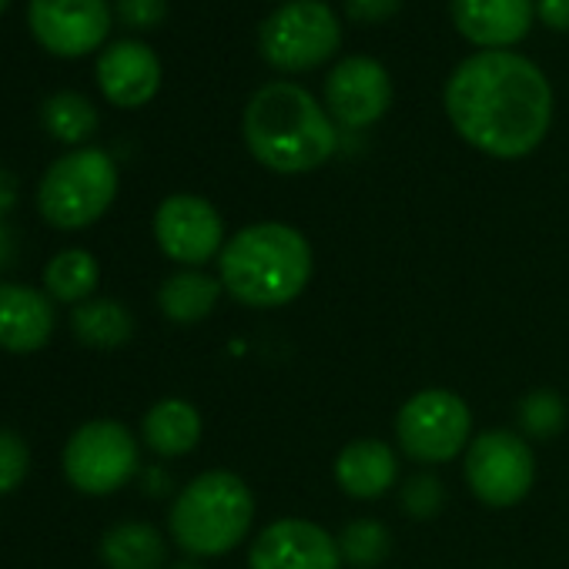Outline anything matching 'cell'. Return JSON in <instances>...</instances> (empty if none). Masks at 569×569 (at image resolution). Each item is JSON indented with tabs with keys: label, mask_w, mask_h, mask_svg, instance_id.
Returning a JSON list of instances; mask_svg holds the SVG:
<instances>
[{
	"label": "cell",
	"mask_w": 569,
	"mask_h": 569,
	"mask_svg": "<svg viewBox=\"0 0 569 569\" xmlns=\"http://www.w3.org/2000/svg\"><path fill=\"white\" fill-rule=\"evenodd\" d=\"M11 261H14V234L0 221V268H8Z\"/></svg>",
	"instance_id": "cell-32"
},
{
	"label": "cell",
	"mask_w": 569,
	"mask_h": 569,
	"mask_svg": "<svg viewBox=\"0 0 569 569\" xmlns=\"http://www.w3.org/2000/svg\"><path fill=\"white\" fill-rule=\"evenodd\" d=\"M446 114L466 144L512 161L542 144L552 121V88L529 58L479 51L452 71Z\"/></svg>",
	"instance_id": "cell-1"
},
{
	"label": "cell",
	"mask_w": 569,
	"mask_h": 569,
	"mask_svg": "<svg viewBox=\"0 0 569 569\" xmlns=\"http://www.w3.org/2000/svg\"><path fill=\"white\" fill-rule=\"evenodd\" d=\"M171 569H201L198 562H178V566H171Z\"/></svg>",
	"instance_id": "cell-33"
},
{
	"label": "cell",
	"mask_w": 569,
	"mask_h": 569,
	"mask_svg": "<svg viewBox=\"0 0 569 569\" xmlns=\"http://www.w3.org/2000/svg\"><path fill=\"white\" fill-rule=\"evenodd\" d=\"M28 21L44 51L58 58H84L104 44L111 8L108 0H31Z\"/></svg>",
	"instance_id": "cell-11"
},
{
	"label": "cell",
	"mask_w": 569,
	"mask_h": 569,
	"mask_svg": "<svg viewBox=\"0 0 569 569\" xmlns=\"http://www.w3.org/2000/svg\"><path fill=\"white\" fill-rule=\"evenodd\" d=\"M14 201H18V181H14L11 171L0 168V218H4L14 208Z\"/></svg>",
	"instance_id": "cell-31"
},
{
	"label": "cell",
	"mask_w": 569,
	"mask_h": 569,
	"mask_svg": "<svg viewBox=\"0 0 569 569\" xmlns=\"http://www.w3.org/2000/svg\"><path fill=\"white\" fill-rule=\"evenodd\" d=\"M41 118H44V128L64 144H81L98 131V108L78 91H61L48 98Z\"/></svg>",
	"instance_id": "cell-23"
},
{
	"label": "cell",
	"mask_w": 569,
	"mask_h": 569,
	"mask_svg": "<svg viewBox=\"0 0 569 569\" xmlns=\"http://www.w3.org/2000/svg\"><path fill=\"white\" fill-rule=\"evenodd\" d=\"M566 426V402L552 389H536L519 402V429L532 439H552Z\"/></svg>",
	"instance_id": "cell-25"
},
{
	"label": "cell",
	"mask_w": 569,
	"mask_h": 569,
	"mask_svg": "<svg viewBox=\"0 0 569 569\" xmlns=\"http://www.w3.org/2000/svg\"><path fill=\"white\" fill-rule=\"evenodd\" d=\"M138 472V442L128 426L98 419L64 446V476L88 496H111Z\"/></svg>",
	"instance_id": "cell-9"
},
{
	"label": "cell",
	"mask_w": 569,
	"mask_h": 569,
	"mask_svg": "<svg viewBox=\"0 0 569 569\" xmlns=\"http://www.w3.org/2000/svg\"><path fill=\"white\" fill-rule=\"evenodd\" d=\"M402 8V0H346V11L359 24H382L396 18Z\"/></svg>",
	"instance_id": "cell-29"
},
{
	"label": "cell",
	"mask_w": 569,
	"mask_h": 569,
	"mask_svg": "<svg viewBox=\"0 0 569 569\" xmlns=\"http://www.w3.org/2000/svg\"><path fill=\"white\" fill-rule=\"evenodd\" d=\"M466 482L479 502L509 509L529 496L536 482V456L519 432H479L466 449Z\"/></svg>",
	"instance_id": "cell-8"
},
{
	"label": "cell",
	"mask_w": 569,
	"mask_h": 569,
	"mask_svg": "<svg viewBox=\"0 0 569 569\" xmlns=\"http://www.w3.org/2000/svg\"><path fill=\"white\" fill-rule=\"evenodd\" d=\"M74 332L91 349H118L134 336V319L111 299H88L74 312Z\"/></svg>",
	"instance_id": "cell-22"
},
{
	"label": "cell",
	"mask_w": 569,
	"mask_h": 569,
	"mask_svg": "<svg viewBox=\"0 0 569 569\" xmlns=\"http://www.w3.org/2000/svg\"><path fill=\"white\" fill-rule=\"evenodd\" d=\"M154 238L171 261L198 268L221 254L224 221L211 201L198 194H171L154 211Z\"/></svg>",
	"instance_id": "cell-10"
},
{
	"label": "cell",
	"mask_w": 569,
	"mask_h": 569,
	"mask_svg": "<svg viewBox=\"0 0 569 569\" xmlns=\"http://www.w3.org/2000/svg\"><path fill=\"white\" fill-rule=\"evenodd\" d=\"M342 44V24L326 0H289L258 31L261 58L284 74L326 64Z\"/></svg>",
	"instance_id": "cell-6"
},
{
	"label": "cell",
	"mask_w": 569,
	"mask_h": 569,
	"mask_svg": "<svg viewBox=\"0 0 569 569\" xmlns=\"http://www.w3.org/2000/svg\"><path fill=\"white\" fill-rule=\"evenodd\" d=\"M396 439L399 449L422 466L452 462L472 442V412L466 399L449 389H422L399 409Z\"/></svg>",
	"instance_id": "cell-7"
},
{
	"label": "cell",
	"mask_w": 569,
	"mask_h": 569,
	"mask_svg": "<svg viewBox=\"0 0 569 569\" xmlns=\"http://www.w3.org/2000/svg\"><path fill=\"white\" fill-rule=\"evenodd\" d=\"M339 539L312 519H274L248 549V569H342Z\"/></svg>",
	"instance_id": "cell-12"
},
{
	"label": "cell",
	"mask_w": 569,
	"mask_h": 569,
	"mask_svg": "<svg viewBox=\"0 0 569 569\" xmlns=\"http://www.w3.org/2000/svg\"><path fill=\"white\" fill-rule=\"evenodd\" d=\"M254 519V496L248 482L228 469H211L194 476L174 499L168 529L171 539L198 556H224L248 536Z\"/></svg>",
	"instance_id": "cell-4"
},
{
	"label": "cell",
	"mask_w": 569,
	"mask_h": 569,
	"mask_svg": "<svg viewBox=\"0 0 569 569\" xmlns=\"http://www.w3.org/2000/svg\"><path fill=\"white\" fill-rule=\"evenodd\" d=\"M536 18L549 31H569V0H539Z\"/></svg>",
	"instance_id": "cell-30"
},
{
	"label": "cell",
	"mask_w": 569,
	"mask_h": 569,
	"mask_svg": "<svg viewBox=\"0 0 569 569\" xmlns=\"http://www.w3.org/2000/svg\"><path fill=\"white\" fill-rule=\"evenodd\" d=\"M312 244L284 221H258L231 234L218 254L221 289L248 309L292 306L312 281Z\"/></svg>",
	"instance_id": "cell-3"
},
{
	"label": "cell",
	"mask_w": 569,
	"mask_h": 569,
	"mask_svg": "<svg viewBox=\"0 0 569 569\" xmlns=\"http://www.w3.org/2000/svg\"><path fill=\"white\" fill-rule=\"evenodd\" d=\"M98 88L118 108H141L161 88V61L141 41H118L98 58Z\"/></svg>",
	"instance_id": "cell-15"
},
{
	"label": "cell",
	"mask_w": 569,
	"mask_h": 569,
	"mask_svg": "<svg viewBox=\"0 0 569 569\" xmlns=\"http://www.w3.org/2000/svg\"><path fill=\"white\" fill-rule=\"evenodd\" d=\"M28 466H31L28 442L11 429H0V492L18 489L28 476Z\"/></svg>",
	"instance_id": "cell-27"
},
{
	"label": "cell",
	"mask_w": 569,
	"mask_h": 569,
	"mask_svg": "<svg viewBox=\"0 0 569 569\" xmlns=\"http://www.w3.org/2000/svg\"><path fill=\"white\" fill-rule=\"evenodd\" d=\"M241 134L254 161L274 174L316 171L339 148L332 118L296 81H271L258 88L244 104Z\"/></svg>",
	"instance_id": "cell-2"
},
{
	"label": "cell",
	"mask_w": 569,
	"mask_h": 569,
	"mask_svg": "<svg viewBox=\"0 0 569 569\" xmlns=\"http://www.w3.org/2000/svg\"><path fill=\"white\" fill-rule=\"evenodd\" d=\"M141 432L151 452L164 459L188 456L201 442V416L184 399H161L148 409Z\"/></svg>",
	"instance_id": "cell-18"
},
{
	"label": "cell",
	"mask_w": 569,
	"mask_h": 569,
	"mask_svg": "<svg viewBox=\"0 0 569 569\" xmlns=\"http://www.w3.org/2000/svg\"><path fill=\"white\" fill-rule=\"evenodd\" d=\"M336 539L342 562L352 569H379L392 552V532L379 519H352Z\"/></svg>",
	"instance_id": "cell-24"
},
{
	"label": "cell",
	"mask_w": 569,
	"mask_h": 569,
	"mask_svg": "<svg viewBox=\"0 0 569 569\" xmlns=\"http://www.w3.org/2000/svg\"><path fill=\"white\" fill-rule=\"evenodd\" d=\"M114 11L128 28H158L168 14V0H114Z\"/></svg>",
	"instance_id": "cell-28"
},
{
	"label": "cell",
	"mask_w": 569,
	"mask_h": 569,
	"mask_svg": "<svg viewBox=\"0 0 569 569\" xmlns=\"http://www.w3.org/2000/svg\"><path fill=\"white\" fill-rule=\"evenodd\" d=\"M336 482L352 499H379L399 482V456L382 439H356L336 456Z\"/></svg>",
	"instance_id": "cell-17"
},
{
	"label": "cell",
	"mask_w": 569,
	"mask_h": 569,
	"mask_svg": "<svg viewBox=\"0 0 569 569\" xmlns=\"http://www.w3.org/2000/svg\"><path fill=\"white\" fill-rule=\"evenodd\" d=\"M98 278H101L98 258L84 248H68V251L54 254L48 271H44V284H48L51 299L78 302V306L94 296Z\"/></svg>",
	"instance_id": "cell-21"
},
{
	"label": "cell",
	"mask_w": 569,
	"mask_h": 569,
	"mask_svg": "<svg viewBox=\"0 0 569 569\" xmlns=\"http://www.w3.org/2000/svg\"><path fill=\"white\" fill-rule=\"evenodd\" d=\"M11 4V0H0V14H4V8Z\"/></svg>",
	"instance_id": "cell-34"
},
{
	"label": "cell",
	"mask_w": 569,
	"mask_h": 569,
	"mask_svg": "<svg viewBox=\"0 0 569 569\" xmlns=\"http://www.w3.org/2000/svg\"><path fill=\"white\" fill-rule=\"evenodd\" d=\"M326 104L346 128L376 124L392 104L389 71L376 58H346L326 81Z\"/></svg>",
	"instance_id": "cell-13"
},
{
	"label": "cell",
	"mask_w": 569,
	"mask_h": 569,
	"mask_svg": "<svg viewBox=\"0 0 569 569\" xmlns=\"http://www.w3.org/2000/svg\"><path fill=\"white\" fill-rule=\"evenodd\" d=\"M101 559L111 569H161L168 546L164 536L148 522H118L101 539Z\"/></svg>",
	"instance_id": "cell-20"
},
{
	"label": "cell",
	"mask_w": 569,
	"mask_h": 569,
	"mask_svg": "<svg viewBox=\"0 0 569 569\" xmlns=\"http://www.w3.org/2000/svg\"><path fill=\"white\" fill-rule=\"evenodd\" d=\"M54 336V306L28 284H0V349L28 356Z\"/></svg>",
	"instance_id": "cell-16"
},
{
	"label": "cell",
	"mask_w": 569,
	"mask_h": 569,
	"mask_svg": "<svg viewBox=\"0 0 569 569\" xmlns=\"http://www.w3.org/2000/svg\"><path fill=\"white\" fill-rule=\"evenodd\" d=\"M399 502H402V509H406L412 519H432V516H439L442 506H446V486H442L439 476L419 472V476L406 479V486H402V492H399Z\"/></svg>",
	"instance_id": "cell-26"
},
{
	"label": "cell",
	"mask_w": 569,
	"mask_h": 569,
	"mask_svg": "<svg viewBox=\"0 0 569 569\" xmlns=\"http://www.w3.org/2000/svg\"><path fill=\"white\" fill-rule=\"evenodd\" d=\"M221 292H224L221 278L198 271V268H184V271H174L171 278H164L161 292H158V306H161L164 319H171L174 326H194L214 312Z\"/></svg>",
	"instance_id": "cell-19"
},
{
	"label": "cell",
	"mask_w": 569,
	"mask_h": 569,
	"mask_svg": "<svg viewBox=\"0 0 569 569\" xmlns=\"http://www.w3.org/2000/svg\"><path fill=\"white\" fill-rule=\"evenodd\" d=\"M452 21L479 51H506L529 34L536 0H452Z\"/></svg>",
	"instance_id": "cell-14"
},
{
	"label": "cell",
	"mask_w": 569,
	"mask_h": 569,
	"mask_svg": "<svg viewBox=\"0 0 569 569\" xmlns=\"http://www.w3.org/2000/svg\"><path fill=\"white\" fill-rule=\"evenodd\" d=\"M118 194V168L98 148H81L64 154L48 168L38 188L41 214L64 231L94 224Z\"/></svg>",
	"instance_id": "cell-5"
}]
</instances>
